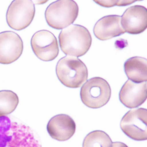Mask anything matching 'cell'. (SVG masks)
<instances>
[{"label": "cell", "instance_id": "cell-18", "mask_svg": "<svg viewBox=\"0 0 147 147\" xmlns=\"http://www.w3.org/2000/svg\"><path fill=\"white\" fill-rule=\"evenodd\" d=\"M112 147H128V146L123 142H115L112 144Z\"/></svg>", "mask_w": 147, "mask_h": 147}, {"label": "cell", "instance_id": "cell-12", "mask_svg": "<svg viewBox=\"0 0 147 147\" xmlns=\"http://www.w3.org/2000/svg\"><path fill=\"white\" fill-rule=\"evenodd\" d=\"M74 121L68 115L59 114L53 117L47 124V131L54 140L65 141L70 139L76 132Z\"/></svg>", "mask_w": 147, "mask_h": 147}, {"label": "cell", "instance_id": "cell-7", "mask_svg": "<svg viewBox=\"0 0 147 147\" xmlns=\"http://www.w3.org/2000/svg\"><path fill=\"white\" fill-rule=\"evenodd\" d=\"M35 13V6L32 1L15 0L11 3L7 12L8 25L17 31L24 30L32 22Z\"/></svg>", "mask_w": 147, "mask_h": 147}, {"label": "cell", "instance_id": "cell-14", "mask_svg": "<svg viewBox=\"0 0 147 147\" xmlns=\"http://www.w3.org/2000/svg\"><path fill=\"white\" fill-rule=\"evenodd\" d=\"M124 71L128 79L132 82L136 83L146 82V59L139 57L129 58L124 64Z\"/></svg>", "mask_w": 147, "mask_h": 147}, {"label": "cell", "instance_id": "cell-8", "mask_svg": "<svg viewBox=\"0 0 147 147\" xmlns=\"http://www.w3.org/2000/svg\"><path fill=\"white\" fill-rule=\"evenodd\" d=\"M32 51L40 59L51 61L58 55L59 47L55 35L48 30L35 32L31 38Z\"/></svg>", "mask_w": 147, "mask_h": 147}, {"label": "cell", "instance_id": "cell-9", "mask_svg": "<svg viewBox=\"0 0 147 147\" xmlns=\"http://www.w3.org/2000/svg\"><path fill=\"white\" fill-rule=\"evenodd\" d=\"M23 42L13 31L0 33V64H9L15 62L23 51Z\"/></svg>", "mask_w": 147, "mask_h": 147}, {"label": "cell", "instance_id": "cell-11", "mask_svg": "<svg viewBox=\"0 0 147 147\" xmlns=\"http://www.w3.org/2000/svg\"><path fill=\"white\" fill-rule=\"evenodd\" d=\"M147 98L146 82L136 83L127 80L121 88L119 98L121 102L128 108H137L141 105Z\"/></svg>", "mask_w": 147, "mask_h": 147}, {"label": "cell", "instance_id": "cell-1", "mask_svg": "<svg viewBox=\"0 0 147 147\" xmlns=\"http://www.w3.org/2000/svg\"><path fill=\"white\" fill-rule=\"evenodd\" d=\"M0 147H41L37 136L28 127L0 117Z\"/></svg>", "mask_w": 147, "mask_h": 147}, {"label": "cell", "instance_id": "cell-3", "mask_svg": "<svg viewBox=\"0 0 147 147\" xmlns=\"http://www.w3.org/2000/svg\"><path fill=\"white\" fill-rule=\"evenodd\" d=\"M56 74L59 81L69 88H79L88 79L86 65L79 58L73 56L67 55L58 61Z\"/></svg>", "mask_w": 147, "mask_h": 147}, {"label": "cell", "instance_id": "cell-13", "mask_svg": "<svg viewBox=\"0 0 147 147\" xmlns=\"http://www.w3.org/2000/svg\"><path fill=\"white\" fill-rule=\"evenodd\" d=\"M121 26V17L117 15L107 16L96 22L94 34L101 41L108 40L125 33Z\"/></svg>", "mask_w": 147, "mask_h": 147}, {"label": "cell", "instance_id": "cell-6", "mask_svg": "<svg viewBox=\"0 0 147 147\" xmlns=\"http://www.w3.org/2000/svg\"><path fill=\"white\" fill-rule=\"evenodd\" d=\"M146 121V109H132L122 117L120 127L131 139L139 141H145L147 140Z\"/></svg>", "mask_w": 147, "mask_h": 147}, {"label": "cell", "instance_id": "cell-4", "mask_svg": "<svg viewBox=\"0 0 147 147\" xmlns=\"http://www.w3.org/2000/svg\"><path fill=\"white\" fill-rule=\"evenodd\" d=\"M79 8L74 1L59 0L50 4L45 13L48 26L56 30H63L76 21Z\"/></svg>", "mask_w": 147, "mask_h": 147}, {"label": "cell", "instance_id": "cell-15", "mask_svg": "<svg viewBox=\"0 0 147 147\" xmlns=\"http://www.w3.org/2000/svg\"><path fill=\"white\" fill-rule=\"evenodd\" d=\"M18 103V96L13 91H0V117L6 116L14 112Z\"/></svg>", "mask_w": 147, "mask_h": 147}, {"label": "cell", "instance_id": "cell-10", "mask_svg": "<svg viewBox=\"0 0 147 147\" xmlns=\"http://www.w3.org/2000/svg\"><path fill=\"white\" fill-rule=\"evenodd\" d=\"M121 26L129 34H139L147 28V9L141 5L128 8L121 17Z\"/></svg>", "mask_w": 147, "mask_h": 147}, {"label": "cell", "instance_id": "cell-16", "mask_svg": "<svg viewBox=\"0 0 147 147\" xmlns=\"http://www.w3.org/2000/svg\"><path fill=\"white\" fill-rule=\"evenodd\" d=\"M112 140L102 131H94L85 137L82 147H112Z\"/></svg>", "mask_w": 147, "mask_h": 147}, {"label": "cell", "instance_id": "cell-5", "mask_svg": "<svg viewBox=\"0 0 147 147\" xmlns=\"http://www.w3.org/2000/svg\"><path fill=\"white\" fill-rule=\"evenodd\" d=\"M111 90L108 82L102 78L94 77L87 80L80 91L82 102L87 107L97 109L106 105L110 100Z\"/></svg>", "mask_w": 147, "mask_h": 147}, {"label": "cell", "instance_id": "cell-2", "mask_svg": "<svg viewBox=\"0 0 147 147\" xmlns=\"http://www.w3.org/2000/svg\"><path fill=\"white\" fill-rule=\"evenodd\" d=\"M59 42L61 50L66 55L80 57L86 54L92 43L89 31L83 26L70 25L60 32Z\"/></svg>", "mask_w": 147, "mask_h": 147}, {"label": "cell", "instance_id": "cell-17", "mask_svg": "<svg viewBox=\"0 0 147 147\" xmlns=\"http://www.w3.org/2000/svg\"><path fill=\"white\" fill-rule=\"evenodd\" d=\"M95 3L99 4L100 5L104 7H112L113 6H126L129 5L131 4H132L137 1L136 0L135 1H97V0H94V1Z\"/></svg>", "mask_w": 147, "mask_h": 147}]
</instances>
